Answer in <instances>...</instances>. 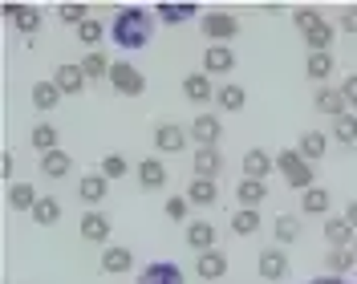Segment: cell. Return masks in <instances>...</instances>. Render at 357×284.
<instances>
[{"label":"cell","instance_id":"obj_22","mask_svg":"<svg viewBox=\"0 0 357 284\" xmlns=\"http://www.w3.org/2000/svg\"><path fill=\"white\" fill-rule=\"evenodd\" d=\"M333 69H337L333 53H309V57H305V77H309V82H321V86H325V82L333 77Z\"/></svg>","mask_w":357,"mask_h":284},{"label":"cell","instance_id":"obj_3","mask_svg":"<svg viewBox=\"0 0 357 284\" xmlns=\"http://www.w3.org/2000/svg\"><path fill=\"white\" fill-rule=\"evenodd\" d=\"M199 33L211 45H227V41L240 37V21H236L231 13H207V17L199 21Z\"/></svg>","mask_w":357,"mask_h":284},{"label":"cell","instance_id":"obj_26","mask_svg":"<svg viewBox=\"0 0 357 284\" xmlns=\"http://www.w3.org/2000/svg\"><path fill=\"white\" fill-rule=\"evenodd\" d=\"M296 151L305 154V163H317V158H325V151H329V134L305 130V134H301V142H296Z\"/></svg>","mask_w":357,"mask_h":284},{"label":"cell","instance_id":"obj_6","mask_svg":"<svg viewBox=\"0 0 357 284\" xmlns=\"http://www.w3.org/2000/svg\"><path fill=\"white\" fill-rule=\"evenodd\" d=\"M187 130H191V142H199V147H220L223 142V118L220 114H195Z\"/></svg>","mask_w":357,"mask_h":284},{"label":"cell","instance_id":"obj_31","mask_svg":"<svg viewBox=\"0 0 357 284\" xmlns=\"http://www.w3.org/2000/svg\"><path fill=\"white\" fill-rule=\"evenodd\" d=\"M29 98H33V106L41 110V114H49V110H57V102H61V89L53 86V82H37V86L29 89Z\"/></svg>","mask_w":357,"mask_h":284},{"label":"cell","instance_id":"obj_36","mask_svg":"<svg viewBox=\"0 0 357 284\" xmlns=\"http://www.w3.org/2000/svg\"><path fill=\"white\" fill-rule=\"evenodd\" d=\"M77 66H82V73H86V82L110 77V61H106V53H98V49H93V53H86V57H82Z\"/></svg>","mask_w":357,"mask_h":284},{"label":"cell","instance_id":"obj_43","mask_svg":"<svg viewBox=\"0 0 357 284\" xmlns=\"http://www.w3.org/2000/svg\"><path fill=\"white\" fill-rule=\"evenodd\" d=\"M301 163H305V154L296 151V147H284V151H276V171H280V175H289V171H296V167H301Z\"/></svg>","mask_w":357,"mask_h":284},{"label":"cell","instance_id":"obj_32","mask_svg":"<svg viewBox=\"0 0 357 284\" xmlns=\"http://www.w3.org/2000/svg\"><path fill=\"white\" fill-rule=\"evenodd\" d=\"M354 248H329V252H325V272H329V276H345V272H349V268H354Z\"/></svg>","mask_w":357,"mask_h":284},{"label":"cell","instance_id":"obj_10","mask_svg":"<svg viewBox=\"0 0 357 284\" xmlns=\"http://www.w3.org/2000/svg\"><path fill=\"white\" fill-rule=\"evenodd\" d=\"M191 171H195V179H220L223 175V151L220 147H199V151H191Z\"/></svg>","mask_w":357,"mask_h":284},{"label":"cell","instance_id":"obj_25","mask_svg":"<svg viewBox=\"0 0 357 284\" xmlns=\"http://www.w3.org/2000/svg\"><path fill=\"white\" fill-rule=\"evenodd\" d=\"M333 37H337V29L329 21H321L305 33V49H309V53H329V49H333Z\"/></svg>","mask_w":357,"mask_h":284},{"label":"cell","instance_id":"obj_44","mask_svg":"<svg viewBox=\"0 0 357 284\" xmlns=\"http://www.w3.org/2000/svg\"><path fill=\"white\" fill-rule=\"evenodd\" d=\"M102 175L110 179H126V158H122V154H106V158H102Z\"/></svg>","mask_w":357,"mask_h":284},{"label":"cell","instance_id":"obj_15","mask_svg":"<svg viewBox=\"0 0 357 284\" xmlns=\"http://www.w3.org/2000/svg\"><path fill=\"white\" fill-rule=\"evenodd\" d=\"M195 276H199V281H223V276H227V256H223V248H211V252H199V256H195Z\"/></svg>","mask_w":357,"mask_h":284},{"label":"cell","instance_id":"obj_45","mask_svg":"<svg viewBox=\"0 0 357 284\" xmlns=\"http://www.w3.org/2000/svg\"><path fill=\"white\" fill-rule=\"evenodd\" d=\"M162 211H167V219H175V223H183V219H187V211H191V203H187V195H171V199H167V207H162Z\"/></svg>","mask_w":357,"mask_h":284},{"label":"cell","instance_id":"obj_35","mask_svg":"<svg viewBox=\"0 0 357 284\" xmlns=\"http://www.w3.org/2000/svg\"><path fill=\"white\" fill-rule=\"evenodd\" d=\"M57 219H61V199L41 195V203L33 207V223H41V227H53Z\"/></svg>","mask_w":357,"mask_h":284},{"label":"cell","instance_id":"obj_2","mask_svg":"<svg viewBox=\"0 0 357 284\" xmlns=\"http://www.w3.org/2000/svg\"><path fill=\"white\" fill-rule=\"evenodd\" d=\"M106 82H110L114 94H122V98H142V94H146V77H142V69L130 66V61H114Z\"/></svg>","mask_w":357,"mask_h":284},{"label":"cell","instance_id":"obj_23","mask_svg":"<svg viewBox=\"0 0 357 284\" xmlns=\"http://www.w3.org/2000/svg\"><path fill=\"white\" fill-rule=\"evenodd\" d=\"M29 142H33V151H41V154L61 151V134H57L53 122H37V126L29 130Z\"/></svg>","mask_w":357,"mask_h":284},{"label":"cell","instance_id":"obj_30","mask_svg":"<svg viewBox=\"0 0 357 284\" xmlns=\"http://www.w3.org/2000/svg\"><path fill=\"white\" fill-rule=\"evenodd\" d=\"M73 171V158L66 151H53V154H41V175L45 179H66Z\"/></svg>","mask_w":357,"mask_h":284},{"label":"cell","instance_id":"obj_1","mask_svg":"<svg viewBox=\"0 0 357 284\" xmlns=\"http://www.w3.org/2000/svg\"><path fill=\"white\" fill-rule=\"evenodd\" d=\"M155 37V13L151 8H142V4H126V8H118V17L110 24V41L118 49H146Z\"/></svg>","mask_w":357,"mask_h":284},{"label":"cell","instance_id":"obj_14","mask_svg":"<svg viewBox=\"0 0 357 284\" xmlns=\"http://www.w3.org/2000/svg\"><path fill=\"white\" fill-rule=\"evenodd\" d=\"M138 284H187V281H183V268H178V264L155 260L138 272Z\"/></svg>","mask_w":357,"mask_h":284},{"label":"cell","instance_id":"obj_39","mask_svg":"<svg viewBox=\"0 0 357 284\" xmlns=\"http://www.w3.org/2000/svg\"><path fill=\"white\" fill-rule=\"evenodd\" d=\"M102 37H106V24H102V21H93V17H89V21L82 24V29H77V41L86 45L89 53H93V49L102 45Z\"/></svg>","mask_w":357,"mask_h":284},{"label":"cell","instance_id":"obj_12","mask_svg":"<svg viewBox=\"0 0 357 284\" xmlns=\"http://www.w3.org/2000/svg\"><path fill=\"white\" fill-rule=\"evenodd\" d=\"M77 232H82V240H86V244H110L114 223H110L106 211H86L82 223H77Z\"/></svg>","mask_w":357,"mask_h":284},{"label":"cell","instance_id":"obj_29","mask_svg":"<svg viewBox=\"0 0 357 284\" xmlns=\"http://www.w3.org/2000/svg\"><path fill=\"white\" fill-rule=\"evenodd\" d=\"M329 207H333V195H329L325 187H309V191L301 195V211H305V216H329Z\"/></svg>","mask_w":357,"mask_h":284},{"label":"cell","instance_id":"obj_27","mask_svg":"<svg viewBox=\"0 0 357 284\" xmlns=\"http://www.w3.org/2000/svg\"><path fill=\"white\" fill-rule=\"evenodd\" d=\"M236 199H240V207L260 211V203L268 199V183H260V179H244V183L236 187Z\"/></svg>","mask_w":357,"mask_h":284},{"label":"cell","instance_id":"obj_7","mask_svg":"<svg viewBox=\"0 0 357 284\" xmlns=\"http://www.w3.org/2000/svg\"><path fill=\"white\" fill-rule=\"evenodd\" d=\"M231 69H236L231 45H207V49H203V73H207V77H227Z\"/></svg>","mask_w":357,"mask_h":284},{"label":"cell","instance_id":"obj_37","mask_svg":"<svg viewBox=\"0 0 357 284\" xmlns=\"http://www.w3.org/2000/svg\"><path fill=\"white\" fill-rule=\"evenodd\" d=\"M256 232H260V211L240 207V211L231 216V236H256Z\"/></svg>","mask_w":357,"mask_h":284},{"label":"cell","instance_id":"obj_50","mask_svg":"<svg viewBox=\"0 0 357 284\" xmlns=\"http://www.w3.org/2000/svg\"><path fill=\"white\" fill-rule=\"evenodd\" d=\"M309 284H349V281H345V276H329V272H325V276H312Z\"/></svg>","mask_w":357,"mask_h":284},{"label":"cell","instance_id":"obj_41","mask_svg":"<svg viewBox=\"0 0 357 284\" xmlns=\"http://www.w3.org/2000/svg\"><path fill=\"white\" fill-rule=\"evenodd\" d=\"M57 17H61V24H73V29H82V24L89 21V8L86 4H57Z\"/></svg>","mask_w":357,"mask_h":284},{"label":"cell","instance_id":"obj_17","mask_svg":"<svg viewBox=\"0 0 357 284\" xmlns=\"http://www.w3.org/2000/svg\"><path fill=\"white\" fill-rule=\"evenodd\" d=\"M272 171H276V154L260 151V147L244 151V179H260V183H264Z\"/></svg>","mask_w":357,"mask_h":284},{"label":"cell","instance_id":"obj_11","mask_svg":"<svg viewBox=\"0 0 357 284\" xmlns=\"http://www.w3.org/2000/svg\"><path fill=\"white\" fill-rule=\"evenodd\" d=\"M183 240H187V248H195V252H211V248L220 244V232H215V223H207V219H191V223L183 227Z\"/></svg>","mask_w":357,"mask_h":284},{"label":"cell","instance_id":"obj_49","mask_svg":"<svg viewBox=\"0 0 357 284\" xmlns=\"http://www.w3.org/2000/svg\"><path fill=\"white\" fill-rule=\"evenodd\" d=\"M13 171H17V158H13V151H4V154H0V175L13 183Z\"/></svg>","mask_w":357,"mask_h":284},{"label":"cell","instance_id":"obj_28","mask_svg":"<svg viewBox=\"0 0 357 284\" xmlns=\"http://www.w3.org/2000/svg\"><path fill=\"white\" fill-rule=\"evenodd\" d=\"M155 17H158V24H183V21H195L199 17V8L195 4H158L155 8Z\"/></svg>","mask_w":357,"mask_h":284},{"label":"cell","instance_id":"obj_5","mask_svg":"<svg viewBox=\"0 0 357 284\" xmlns=\"http://www.w3.org/2000/svg\"><path fill=\"white\" fill-rule=\"evenodd\" d=\"M187 142H191V130H187V126H178V122H158L155 126V151L183 154L187 151Z\"/></svg>","mask_w":357,"mask_h":284},{"label":"cell","instance_id":"obj_21","mask_svg":"<svg viewBox=\"0 0 357 284\" xmlns=\"http://www.w3.org/2000/svg\"><path fill=\"white\" fill-rule=\"evenodd\" d=\"M325 240H329V248H354V223L345 216H329L325 219Z\"/></svg>","mask_w":357,"mask_h":284},{"label":"cell","instance_id":"obj_19","mask_svg":"<svg viewBox=\"0 0 357 284\" xmlns=\"http://www.w3.org/2000/svg\"><path fill=\"white\" fill-rule=\"evenodd\" d=\"M312 106L321 110L325 118H341V114H349V106H345V98H341V86H321L317 89V98H312Z\"/></svg>","mask_w":357,"mask_h":284},{"label":"cell","instance_id":"obj_47","mask_svg":"<svg viewBox=\"0 0 357 284\" xmlns=\"http://www.w3.org/2000/svg\"><path fill=\"white\" fill-rule=\"evenodd\" d=\"M341 33H349V37H357V4H349V8H341Z\"/></svg>","mask_w":357,"mask_h":284},{"label":"cell","instance_id":"obj_4","mask_svg":"<svg viewBox=\"0 0 357 284\" xmlns=\"http://www.w3.org/2000/svg\"><path fill=\"white\" fill-rule=\"evenodd\" d=\"M256 272H260V281H289V252L276 244V248H264L260 256H256Z\"/></svg>","mask_w":357,"mask_h":284},{"label":"cell","instance_id":"obj_13","mask_svg":"<svg viewBox=\"0 0 357 284\" xmlns=\"http://www.w3.org/2000/svg\"><path fill=\"white\" fill-rule=\"evenodd\" d=\"M215 94H220V86H211V77L207 73H187L183 77V98L187 102H195V106H207V102H215Z\"/></svg>","mask_w":357,"mask_h":284},{"label":"cell","instance_id":"obj_9","mask_svg":"<svg viewBox=\"0 0 357 284\" xmlns=\"http://www.w3.org/2000/svg\"><path fill=\"white\" fill-rule=\"evenodd\" d=\"M106 195H110V179L102 175V171H98V175L89 171V175L82 179V183H77V199L86 203L89 211H98V207L106 203Z\"/></svg>","mask_w":357,"mask_h":284},{"label":"cell","instance_id":"obj_16","mask_svg":"<svg viewBox=\"0 0 357 284\" xmlns=\"http://www.w3.org/2000/svg\"><path fill=\"white\" fill-rule=\"evenodd\" d=\"M130 268H134V252L126 244H106V248H102V272H106V276L130 272Z\"/></svg>","mask_w":357,"mask_h":284},{"label":"cell","instance_id":"obj_18","mask_svg":"<svg viewBox=\"0 0 357 284\" xmlns=\"http://www.w3.org/2000/svg\"><path fill=\"white\" fill-rule=\"evenodd\" d=\"M187 203L191 207H215L220 203V183L215 179H195V183H187Z\"/></svg>","mask_w":357,"mask_h":284},{"label":"cell","instance_id":"obj_52","mask_svg":"<svg viewBox=\"0 0 357 284\" xmlns=\"http://www.w3.org/2000/svg\"><path fill=\"white\" fill-rule=\"evenodd\" d=\"M24 4H13V0H8V4H4V8H0V13H4V17H13V21H17V13H21Z\"/></svg>","mask_w":357,"mask_h":284},{"label":"cell","instance_id":"obj_48","mask_svg":"<svg viewBox=\"0 0 357 284\" xmlns=\"http://www.w3.org/2000/svg\"><path fill=\"white\" fill-rule=\"evenodd\" d=\"M341 98H345V106L357 110V73H349V77L341 82Z\"/></svg>","mask_w":357,"mask_h":284},{"label":"cell","instance_id":"obj_33","mask_svg":"<svg viewBox=\"0 0 357 284\" xmlns=\"http://www.w3.org/2000/svg\"><path fill=\"white\" fill-rule=\"evenodd\" d=\"M272 236H276V244H280V248H284V244H296V240H301V219L289 216V211H284V216H276V223H272Z\"/></svg>","mask_w":357,"mask_h":284},{"label":"cell","instance_id":"obj_20","mask_svg":"<svg viewBox=\"0 0 357 284\" xmlns=\"http://www.w3.org/2000/svg\"><path fill=\"white\" fill-rule=\"evenodd\" d=\"M53 86L73 98V94H82L89 82H86V73H82V66H69V61H61V66H57V73H53Z\"/></svg>","mask_w":357,"mask_h":284},{"label":"cell","instance_id":"obj_42","mask_svg":"<svg viewBox=\"0 0 357 284\" xmlns=\"http://www.w3.org/2000/svg\"><path fill=\"white\" fill-rule=\"evenodd\" d=\"M333 138L337 142H345V147H354L357 142V118L354 114H341V118L333 122Z\"/></svg>","mask_w":357,"mask_h":284},{"label":"cell","instance_id":"obj_53","mask_svg":"<svg viewBox=\"0 0 357 284\" xmlns=\"http://www.w3.org/2000/svg\"><path fill=\"white\" fill-rule=\"evenodd\" d=\"M354 256H357V240H354Z\"/></svg>","mask_w":357,"mask_h":284},{"label":"cell","instance_id":"obj_46","mask_svg":"<svg viewBox=\"0 0 357 284\" xmlns=\"http://www.w3.org/2000/svg\"><path fill=\"white\" fill-rule=\"evenodd\" d=\"M292 24H296V29H301V37H305L312 24H321V13H317V8H296V13H292Z\"/></svg>","mask_w":357,"mask_h":284},{"label":"cell","instance_id":"obj_24","mask_svg":"<svg viewBox=\"0 0 357 284\" xmlns=\"http://www.w3.org/2000/svg\"><path fill=\"white\" fill-rule=\"evenodd\" d=\"M37 203H41V195H37L33 183H8V207H13V211H29V216H33Z\"/></svg>","mask_w":357,"mask_h":284},{"label":"cell","instance_id":"obj_51","mask_svg":"<svg viewBox=\"0 0 357 284\" xmlns=\"http://www.w3.org/2000/svg\"><path fill=\"white\" fill-rule=\"evenodd\" d=\"M345 219L354 223V232H357V199H349V203H345Z\"/></svg>","mask_w":357,"mask_h":284},{"label":"cell","instance_id":"obj_40","mask_svg":"<svg viewBox=\"0 0 357 284\" xmlns=\"http://www.w3.org/2000/svg\"><path fill=\"white\" fill-rule=\"evenodd\" d=\"M17 33H24V37H33L37 29H41V8H33V4H24L21 13H17Z\"/></svg>","mask_w":357,"mask_h":284},{"label":"cell","instance_id":"obj_8","mask_svg":"<svg viewBox=\"0 0 357 284\" xmlns=\"http://www.w3.org/2000/svg\"><path fill=\"white\" fill-rule=\"evenodd\" d=\"M134 175H138V187H142V191H162V187H167V163H162V158H158V154H151V158H142V163H138V167H134Z\"/></svg>","mask_w":357,"mask_h":284},{"label":"cell","instance_id":"obj_34","mask_svg":"<svg viewBox=\"0 0 357 284\" xmlns=\"http://www.w3.org/2000/svg\"><path fill=\"white\" fill-rule=\"evenodd\" d=\"M215 102H220L223 114H236V110H244V106H248V89H244V86H220Z\"/></svg>","mask_w":357,"mask_h":284},{"label":"cell","instance_id":"obj_38","mask_svg":"<svg viewBox=\"0 0 357 284\" xmlns=\"http://www.w3.org/2000/svg\"><path fill=\"white\" fill-rule=\"evenodd\" d=\"M284 179H289L292 191H301V195H305L309 187H317V167H312V163H301V167H296V171H289Z\"/></svg>","mask_w":357,"mask_h":284}]
</instances>
